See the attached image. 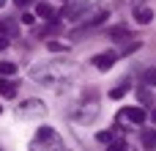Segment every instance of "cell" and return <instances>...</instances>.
I'll return each mask as SVG.
<instances>
[{"mask_svg":"<svg viewBox=\"0 0 156 151\" xmlns=\"http://www.w3.org/2000/svg\"><path fill=\"white\" fill-rule=\"evenodd\" d=\"M74 74H77V63L71 61H44V63H33L27 72V77L38 85H60Z\"/></svg>","mask_w":156,"mask_h":151,"instance_id":"1","label":"cell"},{"mask_svg":"<svg viewBox=\"0 0 156 151\" xmlns=\"http://www.w3.org/2000/svg\"><path fill=\"white\" fill-rule=\"evenodd\" d=\"M77 124H82V127H88V124H93L96 118H99V96L96 94H88V96H82L74 107H71V113H69Z\"/></svg>","mask_w":156,"mask_h":151,"instance_id":"2","label":"cell"},{"mask_svg":"<svg viewBox=\"0 0 156 151\" xmlns=\"http://www.w3.org/2000/svg\"><path fill=\"white\" fill-rule=\"evenodd\" d=\"M30 149H63V140L52 127H41L36 138L30 140Z\"/></svg>","mask_w":156,"mask_h":151,"instance_id":"3","label":"cell"},{"mask_svg":"<svg viewBox=\"0 0 156 151\" xmlns=\"http://www.w3.org/2000/svg\"><path fill=\"white\" fill-rule=\"evenodd\" d=\"M88 14H90V3H85V0H82V3H69L58 17H60V19H66V22H85V19H88Z\"/></svg>","mask_w":156,"mask_h":151,"instance_id":"4","label":"cell"},{"mask_svg":"<svg viewBox=\"0 0 156 151\" xmlns=\"http://www.w3.org/2000/svg\"><path fill=\"white\" fill-rule=\"evenodd\" d=\"M44 113H47V105L41 99H25L19 105V116L22 118H41Z\"/></svg>","mask_w":156,"mask_h":151,"instance_id":"5","label":"cell"},{"mask_svg":"<svg viewBox=\"0 0 156 151\" xmlns=\"http://www.w3.org/2000/svg\"><path fill=\"white\" fill-rule=\"evenodd\" d=\"M115 61H118V52H112V50L99 52V55H93V58H90V63H93L99 72H110V69L115 66Z\"/></svg>","mask_w":156,"mask_h":151,"instance_id":"6","label":"cell"},{"mask_svg":"<svg viewBox=\"0 0 156 151\" xmlns=\"http://www.w3.org/2000/svg\"><path fill=\"white\" fill-rule=\"evenodd\" d=\"M145 118H148V113L143 110V107H123L121 110V121H129V124H145Z\"/></svg>","mask_w":156,"mask_h":151,"instance_id":"7","label":"cell"},{"mask_svg":"<svg viewBox=\"0 0 156 151\" xmlns=\"http://www.w3.org/2000/svg\"><path fill=\"white\" fill-rule=\"evenodd\" d=\"M134 19H137L140 25H148V22H154V8H148V6H140V8L134 11Z\"/></svg>","mask_w":156,"mask_h":151,"instance_id":"8","label":"cell"},{"mask_svg":"<svg viewBox=\"0 0 156 151\" xmlns=\"http://www.w3.org/2000/svg\"><path fill=\"white\" fill-rule=\"evenodd\" d=\"M0 94H3L5 99L16 96V88H14V83L8 80V74H0Z\"/></svg>","mask_w":156,"mask_h":151,"instance_id":"9","label":"cell"},{"mask_svg":"<svg viewBox=\"0 0 156 151\" xmlns=\"http://www.w3.org/2000/svg\"><path fill=\"white\" fill-rule=\"evenodd\" d=\"M107 17H110V11H107V8H99V11H93V14H88L85 25H90V28H93V25H101Z\"/></svg>","mask_w":156,"mask_h":151,"instance_id":"10","label":"cell"},{"mask_svg":"<svg viewBox=\"0 0 156 151\" xmlns=\"http://www.w3.org/2000/svg\"><path fill=\"white\" fill-rule=\"evenodd\" d=\"M36 14H38L41 19H55V17H58V11H55L49 3H38V6H36Z\"/></svg>","mask_w":156,"mask_h":151,"instance_id":"11","label":"cell"},{"mask_svg":"<svg viewBox=\"0 0 156 151\" xmlns=\"http://www.w3.org/2000/svg\"><path fill=\"white\" fill-rule=\"evenodd\" d=\"M118 129H121V127H115V129H110V132H99V135H96V140H99L101 146H112V143L118 140V138H115V132H118Z\"/></svg>","mask_w":156,"mask_h":151,"instance_id":"12","label":"cell"},{"mask_svg":"<svg viewBox=\"0 0 156 151\" xmlns=\"http://www.w3.org/2000/svg\"><path fill=\"white\" fill-rule=\"evenodd\" d=\"M140 83H143V88H156V69H145Z\"/></svg>","mask_w":156,"mask_h":151,"instance_id":"13","label":"cell"},{"mask_svg":"<svg viewBox=\"0 0 156 151\" xmlns=\"http://www.w3.org/2000/svg\"><path fill=\"white\" fill-rule=\"evenodd\" d=\"M143 149H156V129L154 132H143Z\"/></svg>","mask_w":156,"mask_h":151,"instance_id":"14","label":"cell"},{"mask_svg":"<svg viewBox=\"0 0 156 151\" xmlns=\"http://www.w3.org/2000/svg\"><path fill=\"white\" fill-rule=\"evenodd\" d=\"M110 39H129V28H123V25L110 28Z\"/></svg>","mask_w":156,"mask_h":151,"instance_id":"15","label":"cell"},{"mask_svg":"<svg viewBox=\"0 0 156 151\" xmlns=\"http://www.w3.org/2000/svg\"><path fill=\"white\" fill-rule=\"evenodd\" d=\"M47 47H49L52 52H66V50H69V41H47Z\"/></svg>","mask_w":156,"mask_h":151,"instance_id":"16","label":"cell"},{"mask_svg":"<svg viewBox=\"0 0 156 151\" xmlns=\"http://www.w3.org/2000/svg\"><path fill=\"white\" fill-rule=\"evenodd\" d=\"M0 74H8V77H11V74H16V63L3 61V63H0Z\"/></svg>","mask_w":156,"mask_h":151,"instance_id":"17","label":"cell"},{"mask_svg":"<svg viewBox=\"0 0 156 151\" xmlns=\"http://www.w3.org/2000/svg\"><path fill=\"white\" fill-rule=\"evenodd\" d=\"M14 33H16L14 22H0V36H14Z\"/></svg>","mask_w":156,"mask_h":151,"instance_id":"18","label":"cell"},{"mask_svg":"<svg viewBox=\"0 0 156 151\" xmlns=\"http://www.w3.org/2000/svg\"><path fill=\"white\" fill-rule=\"evenodd\" d=\"M126 91H129L126 85H121V88H112V91H110V99H121V96H123Z\"/></svg>","mask_w":156,"mask_h":151,"instance_id":"19","label":"cell"},{"mask_svg":"<svg viewBox=\"0 0 156 151\" xmlns=\"http://www.w3.org/2000/svg\"><path fill=\"white\" fill-rule=\"evenodd\" d=\"M22 22H25V25H33L36 17H33V14H22Z\"/></svg>","mask_w":156,"mask_h":151,"instance_id":"20","label":"cell"},{"mask_svg":"<svg viewBox=\"0 0 156 151\" xmlns=\"http://www.w3.org/2000/svg\"><path fill=\"white\" fill-rule=\"evenodd\" d=\"M5 47H8V39H5V36H0V50H5Z\"/></svg>","mask_w":156,"mask_h":151,"instance_id":"21","label":"cell"},{"mask_svg":"<svg viewBox=\"0 0 156 151\" xmlns=\"http://www.w3.org/2000/svg\"><path fill=\"white\" fill-rule=\"evenodd\" d=\"M14 3H16L19 8H22V6H27V3H33V0H14Z\"/></svg>","mask_w":156,"mask_h":151,"instance_id":"22","label":"cell"},{"mask_svg":"<svg viewBox=\"0 0 156 151\" xmlns=\"http://www.w3.org/2000/svg\"><path fill=\"white\" fill-rule=\"evenodd\" d=\"M3 6H5V0H0V8H3Z\"/></svg>","mask_w":156,"mask_h":151,"instance_id":"23","label":"cell"},{"mask_svg":"<svg viewBox=\"0 0 156 151\" xmlns=\"http://www.w3.org/2000/svg\"><path fill=\"white\" fill-rule=\"evenodd\" d=\"M151 118H154V124H156V113H154V116H151Z\"/></svg>","mask_w":156,"mask_h":151,"instance_id":"24","label":"cell"},{"mask_svg":"<svg viewBox=\"0 0 156 151\" xmlns=\"http://www.w3.org/2000/svg\"><path fill=\"white\" fill-rule=\"evenodd\" d=\"M0 113H3V107H0Z\"/></svg>","mask_w":156,"mask_h":151,"instance_id":"25","label":"cell"}]
</instances>
